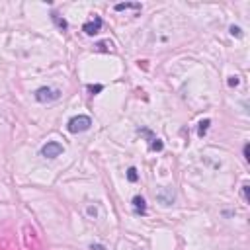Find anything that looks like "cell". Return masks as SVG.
Returning <instances> with one entry per match:
<instances>
[{
	"mask_svg": "<svg viewBox=\"0 0 250 250\" xmlns=\"http://www.w3.org/2000/svg\"><path fill=\"white\" fill-rule=\"evenodd\" d=\"M90 125H92V119L88 117V115H74V117H70L68 119V131L70 133H84V131H88L90 129Z\"/></svg>",
	"mask_w": 250,
	"mask_h": 250,
	"instance_id": "6da1fadb",
	"label": "cell"
},
{
	"mask_svg": "<svg viewBox=\"0 0 250 250\" xmlns=\"http://www.w3.org/2000/svg\"><path fill=\"white\" fill-rule=\"evenodd\" d=\"M59 98H61V92L55 90V88L41 86V88L35 90V100L41 102V104H45V102H55V100H59Z\"/></svg>",
	"mask_w": 250,
	"mask_h": 250,
	"instance_id": "7a4b0ae2",
	"label": "cell"
},
{
	"mask_svg": "<svg viewBox=\"0 0 250 250\" xmlns=\"http://www.w3.org/2000/svg\"><path fill=\"white\" fill-rule=\"evenodd\" d=\"M62 150H64V146H62L61 143L49 141V143H45V145L41 146V156H45V158H57V156L62 154Z\"/></svg>",
	"mask_w": 250,
	"mask_h": 250,
	"instance_id": "3957f363",
	"label": "cell"
},
{
	"mask_svg": "<svg viewBox=\"0 0 250 250\" xmlns=\"http://www.w3.org/2000/svg\"><path fill=\"white\" fill-rule=\"evenodd\" d=\"M102 23H104L102 18H100V16H94L92 20H88V21L82 25V31H84L86 35H96V33L102 29Z\"/></svg>",
	"mask_w": 250,
	"mask_h": 250,
	"instance_id": "277c9868",
	"label": "cell"
},
{
	"mask_svg": "<svg viewBox=\"0 0 250 250\" xmlns=\"http://www.w3.org/2000/svg\"><path fill=\"white\" fill-rule=\"evenodd\" d=\"M154 195H156V199H158L162 205H170V203L174 201V191H172L170 188H160Z\"/></svg>",
	"mask_w": 250,
	"mask_h": 250,
	"instance_id": "5b68a950",
	"label": "cell"
},
{
	"mask_svg": "<svg viewBox=\"0 0 250 250\" xmlns=\"http://www.w3.org/2000/svg\"><path fill=\"white\" fill-rule=\"evenodd\" d=\"M131 203H133V211L137 215H145L146 213V203H145V197L143 195H135Z\"/></svg>",
	"mask_w": 250,
	"mask_h": 250,
	"instance_id": "8992f818",
	"label": "cell"
},
{
	"mask_svg": "<svg viewBox=\"0 0 250 250\" xmlns=\"http://www.w3.org/2000/svg\"><path fill=\"white\" fill-rule=\"evenodd\" d=\"M51 20L55 21V25H57V27H59L61 31H64V29L68 27V23H66V20H64V18H61V16H59L57 12H53V14H51Z\"/></svg>",
	"mask_w": 250,
	"mask_h": 250,
	"instance_id": "52a82bcc",
	"label": "cell"
},
{
	"mask_svg": "<svg viewBox=\"0 0 250 250\" xmlns=\"http://www.w3.org/2000/svg\"><path fill=\"white\" fill-rule=\"evenodd\" d=\"M129 8H133V10H141V4H133V2H125V4H115V10L117 12H123V10H129Z\"/></svg>",
	"mask_w": 250,
	"mask_h": 250,
	"instance_id": "ba28073f",
	"label": "cell"
},
{
	"mask_svg": "<svg viewBox=\"0 0 250 250\" xmlns=\"http://www.w3.org/2000/svg\"><path fill=\"white\" fill-rule=\"evenodd\" d=\"M209 125H211V121H209V119H203V121H199V127H197V135H199V137H203V135L207 133Z\"/></svg>",
	"mask_w": 250,
	"mask_h": 250,
	"instance_id": "9c48e42d",
	"label": "cell"
},
{
	"mask_svg": "<svg viewBox=\"0 0 250 250\" xmlns=\"http://www.w3.org/2000/svg\"><path fill=\"white\" fill-rule=\"evenodd\" d=\"M127 180H129V182H133V184L139 180V174H137V168H135V166H131V168L127 170Z\"/></svg>",
	"mask_w": 250,
	"mask_h": 250,
	"instance_id": "30bf717a",
	"label": "cell"
},
{
	"mask_svg": "<svg viewBox=\"0 0 250 250\" xmlns=\"http://www.w3.org/2000/svg\"><path fill=\"white\" fill-rule=\"evenodd\" d=\"M94 47H96V51H111V43L109 41H100Z\"/></svg>",
	"mask_w": 250,
	"mask_h": 250,
	"instance_id": "8fae6325",
	"label": "cell"
},
{
	"mask_svg": "<svg viewBox=\"0 0 250 250\" xmlns=\"http://www.w3.org/2000/svg\"><path fill=\"white\" fill-rule=\"evenodd\" d=\"M162 146H164V145H162V141H160V139H156V137H154V139L150 141V150H162Z\"/></svg>",
	"mask_w": 250,
	"mask_h": 250,
	"instance_id": "7c38bea8",
	"label": "cell"
},
{
	"mask_svg": "<svg viewBox=\"0 0 250 250\" xmlns=\"http://www.w3.org/2000/svg\"><path fill=\"white\" fill-rule=\"evenodd\" d=\"M102 90H104V86H102V84H96V86H92V84H90V86H88V92H92V96H94V94H98V92H102Z\"/></svg>",
	"mask_w": 250,
	"mask_h": 250,
	"instance_id": "4fadbf2b",
	"label": "cell"
},
{
	"mask_svg": "<svg viewBox=\"0 0 250 250\" xmlns=\"http://www.w3.org/2000/svg\"><path fill=\"white\" fill-rule=\"evenodd\" d=\"M242 201L248 203V182L242 184Z\"/></svg>",
	"mask_w": 250,
	"mask_h": 250,
	"instance_id": "5bb4252c",
	"label": "cell"
},
{
	"mask_svg": "<svg viewBox=\"0 0 250 250\" xmlns=\"http://www.w3.org/2000/svg\"><path fill=\"white\" fill-rule=\"evenodd\" d=\"M230 33H232V35H236V37H242V31H240V27H238V25H230Z\"/></svg>",
	"mask_w": 250,
	"mask_h": 250,
	"instance_id": "9a60e30c",
	"label": "cell"
},
{
	"mask_svg": "<svg viewBox=\"0 0 250 250\" xmlns=\"http://www.w3.org/2000/svg\"><path fill=\"white\" fill-rule=\"evenodd\" d=\"M242 152H244V160H250V145H248V143L244 145V148H242Z\"/></svg>",
	"mask_w": 250,
	"mask_h": 250,
	"instance_id": "2e32d148",
	"label": "cell"
},
{
	"mask_svg": "<svg viewBox=\"0 0 250 250\" xmlns=\"http://www.w3.org/2000/svg\"><path fill=\"white\" fill-rule=\"evenodd\" d=\"M238 84V78L236 76H230V80H229V86H236Z\"/></svg>",
	"mask_w": 250,
	"mask_h": 250,
	"instance_id": "e0dca14e",
	"label": "cell"
}]
</instances>
